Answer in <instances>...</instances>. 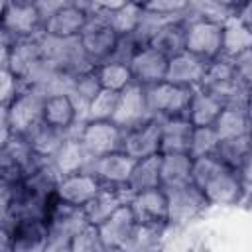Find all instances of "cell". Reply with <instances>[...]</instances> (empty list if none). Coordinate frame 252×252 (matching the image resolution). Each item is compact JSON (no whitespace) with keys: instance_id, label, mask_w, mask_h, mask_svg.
<instances>
[{"instance_id":"4dcf8cb0","label":"cell","mask_w":252,"mask_h":252,"mask_svg":"<svg viewBox=\"0 0 252 252\" xmlns=\"http://www.w3.org/2000/svg\"><path fill=\"white\" fill-rule=\"evenodd\" d=\"M128 201V193L124 189H114V187H102L85 207V217L91 224L102 222L110 213H114L122 203Z\"/></svg>"},{"instance_id":"f546056e","label":"cell","mask_w":252,"mask_h":252,"mask_svg":"<svg viewBox=\"0 0 252 252\" xmlns=\"http://www.w3.org/2000/svg\"><path fill=\"white\" fill-rule=\"evenodd\" d=\"M246 49H252V26L240 22L234 14L222 20V53L224 57H234Z\"/></svg>"},{"instance_id":"f6af8a7d","label":"cell","mask_w":252,"mask_h":252,"mask_svg":"<svg viewBox=\"0 0 252 252\" xmlns=\"http://www.w3.org/2000/svg\"><path fill=\"white\" fill-rule=\"evenodd\" d=\"M140 43L136 41V37L132 33H124V35H118L116 37V43H114V49L110 53L108 59L112 61H118V63H130V59L134 57V53L138 51Z\"/></svg>"},{"instance_id":"277c9868","label":"cell","mask_w":252,"mask_h":252,"mask_svg":"<svg viewBox=\"0 0 252 252\" xmlns=\"http://www.w3.org/2000/svg\"><path fill=\"white\" fill-rule=\"evenodd\" d=\"M89 220L81 207H73V205L61 203L59 199H55L45 217L47 238H45L43 252H69L73 236Z\"/></svg>"},{"instance_id":"ee69618b","label":"cell","mask_w":252,"mask_h":252,"mask_svg":"<svg viewBox=\"0 0 252 252\" xmlns=\"http://www.w3.org/2000/svg\"><path fill=\"white\" fill-rule=\"evenodd\" d=\"M144 10H150L165 18H183L189 14V4L187 0H148Z\"/></svg>"},{"instance_id":"6da1fadb","label":"cell","mask_w":252,"mask_h":252,"mask_svg":"<svg viewBox=\"0 0 252 252\" xmlns=\"http://www.w3.org/2000/svg\"><path fill=\"white\" fill-rule=\"evenodd\" d=\"M191 183L205 195L209 207L228 209L240 205L248 197L250 183L244 181L238 171L222 163L215 154L193 158Z\"/></svg>"},{"instance_id":"b9f144b4","label":"cell","mask_w":252,"mask_h":252,"mask_svg":"<svg viewBox=\"0 0 252 252\" xmlns=\"http://www.w3.org/2000/svg\"><path fill=\"white\" fill-rule=\"evenodd\" d=\"M169 20H175V18H165V16H159V14H154V12L142 8V16H140L138 26H136V30L132 32V35L136 37V41H138L140 45H148V43L156 37V33H158Z\"/></svg>"},{"instance_id":"5bb4252c","label":"cell","mask_w":252,"mask_h":252,"mask_svg":"<svg viewBox=\"0 0 252 252\" xmlns=\"http://www.w3.org/2000/svg\"><path fill=\"white\" fill-rule=\"evenodd\" d=\"M43 16L35 4H18L8 2L6 12L2 16L0 28L6 30L14 39L35 37L43 32Z\"/></svg>"},{"instance_id":"74e56055","label":"cell","mask_w":252,"mask_h":252,"mask_svg":"<svg viewBox=\"0 0 252 252\" xmlns=\"http://www.w3.org/2000/svg\"><path fill=\"white\" fill-rule=\"evenodd\" d=\"M217 144H219V136L213 126H193L187 154L191 158L211 156V154H215Z\"/></svg>"},{"instance_id":"ffe728a7","label":"cell","mask_w":252,"mask_h":252,"mask_svg":"<svg viewBox=\"0 0 252 252\" xmlns=\"http://www.w3.org/2000/svg\"><path fill=\"white\" fill-rule=\"evenodd\" d=\"M205 67H207L205 59H201V57L183 49L177 55H171L167 59V69H165V79L163 81L179 85V87L195 89V87L201 85Z\"/></svg>"},{"instance_id":"9c48e42d","label":"cell","mask_w":252,"mask_h":252,"mask_svg":"<svg viewBox=\"0 0 252 252\" xmlns=\"http://www.w3.org/2000/svg\"><path fill=\"white\" fill-rule=\"evenodd\" d=\"M116 37H118V33L112 30L106 16L94 14V12H89L87 22H85L83 30L79 32L81 45L94 65L102 63L110 57L114 43H116Z\"/></svg>"},{"instance_id":"94428289","label":"cell","mask_w":252,"mask_h":252,"mask_svg":"<svg viewBox=\"0 0 252 252\" xmlns=\"http://www.w3.org/2000/svg\"><path fill=\"white\" fill-rule=\"evenodd\" d=\"M130 2H134V4H138V6H142V8L148 4V0H130Z\"/></svg>"},{"instance_id":"91938a15","label":"cell","mask_w":252,"mask_h":252,"mask_svg":"<svg viewBox=\"0 0 252 252\" xmlns=\"http://www.w3.org/2000/svg\"><path fill=\"white\" fill-rule=\"evenodd\" d=\"M10 2H18V4H35V0H10Z\"/></svg>"},{"instance_id":"9a60e30c","label":"cell","mask_w":252,"mask_h":252,"mask_svg":"<svg viewBox=\"0 0 252 252\" xmlns=\"http://www.w3.org/2000/svg\"><path fill=\"white\" fill-rule=\"evenodd\" d=\"M128 205L136 217V222L167 228V197L161 187L128 195Z\"/></svg>"},{"instance_id":"11a10c76","label":"cell","mask_w":252,"mask_h":252,"mask_svg":"<svg viewBox=\"0 0 252 252\" xmlns=\"http://www.w3.org/2000/svg\"><path fill=\"white\" fill-rule=\"evenodd\" d=\"M0 252H12V232L6 222H0Z\"/></svg>"},{"instance_id":"5b68a950","label":"cell","mask_w":252,"mask_h":252,"mask_svg":"<svg viewBox=\"0 0 252 252\" xmlns=\"http://www.w3.org/2000/svg\"><path fill=\"white\" fill-rule=\"evenodd\" d=\"M39 51L45 61H49L59 71L69 75H81L85 71L94 69L96 65L85 53L79 35L75 37H55L47 33H39Z\"/></svg>"},{"instance_id":"7c38bea8","label":"cell","mask_w":252,"mask_h":252,"mask_svg":"<svg viewBox=\"0 0 252 252\" xmlns=\"http://www.w3.org/2000/svg\"><path fill=\"white\" fill-rule=\"evenodd\" d=\"M132 165H134V159L128 154H124L122 150H116V152L93 158L89 161L87 171H91L102 187H114V189L126 191V183H128Z\"/></svg>"},{"instance_id":"f5cc1de1","label":"cell","mask_w":252,"mask_h":252,"mask_svg":"<svg viewBox=\"0 0 252 252\" xmlns=\"http://www.w3.org/2000/svg\"><path fill=\"white\" fill-rule=\"evenodd\" d=\"M67 4H73V2L71 0H35V6H37V10L41 12L43 18H47L49 14H53L55 10H59Z\"/></svg>"},{"instance_id":"681fc988","label":"cell","mask_w":252,"mask_h":252,"mask_svg":"<svg viewBox=\"0 0 252 252\" xmlns=\"http://www.w3.org/2000/svg\"><path fill=\"white\" fill-rule=\"evenodd\" d=\"M12 201H14V181L0 177V222L8 220Z\"/></svg>"},{"instance_id":"bcb514c9","label":"cell","mask_w":252,"mask_h":252,"mask_svg":"<svg viewBox=\"0 0 252 252\" xmlns=\"http://www.w3.org/2000/svg\"><path fill=\"white\" fill-rule=\"evenodd\" d=\"M187 4H189L191 14L209 16V18H217V20H224L228 16L224 10L219 8L217 0H187Z\"/></svg>"},{"instance_id":"6f0895ef","label":"cell","mask_w":252,"mask_h":252,"mask_svg":"<svg viewBox=\"0 0 252 252\" xmlns=\"http://www.w3.org/2000/svg\"><path fill=\"white\" fill-rule=\"evenodd\" d=\"M75 6H79V8H83V10H87L89 12V8H91V2L93 0H71Z\"/></svg>"},{"instance_id":"44dd1931","label":"cell","mask_w":252,"mask_h":252,"mask_svg":"<svg viewBox=\"0 0 252 252\" xmlns=\"http://www.w3.org/2000/svg\"><path fill=\"white\" fill-rule=\"evenodd\" d=\"M12 252H43L47 238L45 219H16L8 222Z\"/></svg>"},{"instance_id":"ab89813d","label":"cell","mask_w":252,"mask_h":252,"mask_svg":"<svg viewBox=\"0 0 252 252\" xmlns=\"http://www.w3.org/2000/svg\"><path fill=\"white\" fill-rule=\"evenodd\" d=\"M165 226H154V224H136V230L130 238V242L126 244L124 250H134V252H140V250H154L159 246L163 234H165Z\"/></svg>"},{"instance_id":"836d02e7","label":"cell","mask_w":252,"mask_h":252,"mask_svg":"<svg viewBox=\"0 0 252 252\" xmlns=\"http://www.w3.org/2000/svg\"><path fill=\"white\" fill-rule=\"evenodd\" d=\"M67 134H69L67 130H61V128H55V126H49V124L41 122L26 138H28V142H30V146H32V150H33L35 156L51 159V156L59 150V146L63 144V140L67 138Z\"/></svg>"},{"instance_id":"7a4b0ae2","label":"cell","mask_w":252,"mask_h":252,"mask_svg":"<svg viewBox=\"0 0 252 252\" xmlns=\"http://www.w3.org/2000/svg\"><path fill=\"white\" fill-rule=\"evenodd\" d=\"M199 87L217 94L224 104L250 106V85L242 83L236 77L230 57L219 55V57L207 61V67H205Z\"/></svg>"},{"instance_id":"4fadbf2b","label":"cell","mask_w":252,"mask_h":252,"mask_svg":"<svg viewBox=\"0 0 252 252\" xmlns=\"http://www.w3.org/2000/svg\"><path fill=\"white\" fill-rule=\"evenodd\" d=\"M136 217L126 203H122L114 213H110L102 222L96 224L104 250H124L136 230Z\"/></svg>"},{"instance_id":"680465c9","label":"cell","mask_w":252,"mask_h":252,"mask_svg":"<svg viewBox=\"0 0 252 252\" xmlns=\"http://www.w3.org/2000/svg\"><path fill=\"white\" fill-rule=\"evenodd\" d=\"M8 2H10V0H0V22H2V16H4V12H6Z\"/></svg>"},{"instance_id":"ba28073f","label":"cell","mask_w":252,"mask_h":252,"mask_svg":"<svg viewBox=\"0 0 252 252\" xmlns=\"http://www.w3.org/2000/svg\"><path fill=\"white\" fill-rule=\"evenodd\" d=\"M43 100L45 96L35 91L18 89V93L6 104L12 134L28 136L35 126L43 122Z\"/></svg>"},{"instance_id":"f907efd6","label":"cell","mask_w":252,"mask_h":252,"mask_svg":"<svg viewBox=\"0 0 252 252\" xmlns=\"http://www.w3.org/2000/svg\"><path fill=\"white\" fill-rule=\"evenodd\" d=\"M126 2H130V0H93V2H91L89 12H94V14H102V16H106V14H110V12L118 10V8H122Z\"/></svg>"},{"instance_id":"484cf974","label":"cell","mask_w":252,"mask_h":252,"mask_svg":"<svg viewBox=\"0 0 252 252\" xmlns=\"http://www.w3.org/2000/svg\"><path fill=\"white\" fill-rule=\"evenodd\" d=\"M222 106H224V102L217 94L205 91L203 87H195L191 93V98H189L185 118L193 126H213V122L220 114Z\"/></svg>"},{"instance_id":"f1b7e54d","label":"cell","mask_w":252,"mask_h":252,"mask_svg":"<svg viewBox=\"0 0 252 252\" xmlns=\"http://www.w3.org/2000/svg\"><path fill=\"white\" fill-rule=\"evenodd\" d=\"M191 163L189 154H159V187L169 189L191 183Z\"/></svg>"},{"instance_id":"7402d4cb","label":"cell","mask_w":252,"mask_h":252,"mask_svg":"<svg viewBox=\"0 0 252 252\" xmlns=\"http://www.w3.org/2000/svg\"><path fill=\"white\" fill-rule=\"evenodd\" d=\"M215 156L238 171V175L250 183V159H252V142L250 134L238 136V138H228V140H219Z\"/></svg>"},{"instance_id":"8fae6325","label":"cell","mask_w":252,"mask_h":252,"mask_svg":"<svg viewBox=\"0 0 252 252\" xmlns=\"http://www.w3.org/2000/svg\"><path fill=\"white\" fill-rule=\"evenodd\" d=\"M154 118L148 106V98H146V89L138 83L128 85L126 89H122L118 93L116 98V108L112 112V122L122 128V130H130L146 120Z\"/></svg>"},{"instance_id":"816d5d0a","label":"cell","mask_w":252,"mask_h":252,"mask_svg":"<svg viewBox=\"0 0 252 252\" xmlns=\"http://www.w3.org/2000/svg\"><path fill=\"white\" fill-rule=\"evenodd\" d=\"M12 45H14V37L6 30L0 28V67H8Z\"/></svg>"},{"instance_id":"7dc6e473","label":"cell","mask_w":252,"mask_h":252,"mask_svg":"<svg viewBox=\"0 0 252 252\" xmlns=\"http://www.w3.org/2000/svg\"><path fill=\"white\" fill-rule=\"evenodd\" d=\"M230 59H232L236 77L242 83L250 85L252 83V49H246V51H242V53H238V55H234Z\"/></svg>"},{"instance_id":"cb8c5ba5","label":"cell","mask_w":252,"mask_h":252,"mask_svg":"<svg viewBox=\"0 0 252 252\" xmlns=\"http://www.w3.org/2000/svg\"><path fill=\"white\" fill-rule=\"evenodd\" d=\"M159 120V154H187L193 124L185 116Z\"/></svg>"},{"instance_id":"e575fe53","label":"cell","mask_w":252,"mask_h":252,"mask_svg":"<svg viewBox=\"0 0 252 252\" xmlns=\"http://www.w3.org/2000/svg\"><path fill=\"white\" fill-rule=\"evenodd\" d=\"M98 91H100V83H98V77H96L94 69L85 71V73L73 77V83H71V89H69L67 94L73 100V104L77 108V116H79L81 122L85 120V112H87V106H89L91 98Z\"/></svg>"},{"instance_id":"8992f818","label":"cell","mask_w":252,"mask_h":252,"mask_svg":"<svg viewBox=\"0 0 252 252\" xmlns=\"http://www.w3.org/2000/svg\"><path fill=\"white\" fill-rule=\"evenodd\" d=\"M163 191L167 197V228H183L211 209L205 195L193 183L169 187Z\"/></svg>"},{"instance_id":"d6986e66","label":"cell","mask_w":252,"mask_h":252,"mask_svg":"<svg viewBox=\"0 0 252 252\" xmlns=\"http://www.w3.org/2000/svg\"><path fill=\"white\" fill-rule=\"evenodd\" d=\"M122 152L132 159H142L159 154V120L150 118L130 130H124Z\"/></svg>"},{"instance_id":"83f0119b","label":"cell","mask_w":252,"mask_h":252,"mask_svg":"<svg viewBox=\"0 0 252 252\" xmlns=\"http://www.w3.org/2000/svg\"><path fill=\"white\" fill-rule=\"evenodd\" d=\"M43 122L61 130H75L81 120L77 116V108L69 94H51L43 100Z\"/></svg>"},{"instance_id":"7bdbcfd3","label":"cell","mask_w":252,"mask_h":252,"mask_svg":"<svg viewBox=\"0 0 252 252\" xmlns=\"http://www.w3.org/2000/svg\"><path fill=\"white\" fill-rule=\"evenodd\" d=\"M69 252H104V244L100 240L96 224L87 222L71 240Z\"/></svg>"},{"instance_id":"d590c367","label":"cell","mask_w":252,"mask_h":252,"mask_svg":"<svg viewBox=\"0 0 252 252\" xmlns=\"http://www.w3.org/2000/svg\"><path fill=\"white\" fill-rule=\"evenodd\" d=\"M183 18H175V20H169L158 33L156 37L148 43L152 47H156L158 51H161L165 57H171V55H177L179 51L185 49V35H183Z\"/></svg>"},{"instance_id":"c3c4849f","label":"cell","mask_w":252,"mask_h":252,"mask_svg":"<svg viewBox=\"0 0 252 252\" xmlns=\"http://www.w3.org/2000/svg\"><path fill=\"white\" fill-rule=\"evenodd\" d=\"M20 83L10 73L8 67H0V104H8V100L18 93Z\"/></svg>"},{"instance_id":"db71d44e","label":"cell","mask_w":252,"mask_h":252,"mask_svg":"<svg viewBox=\"0 0 252 252\" xmlns=\"http://www.w3.org/2000/svg\"><path fill=\"white\" fill-rule=\"evenodd\" d=\"M12 138V128H10V120H8V110L6 104H0V148Z\"/></svg>"},{"instance_id":"3957f363","label":"cell","mask_w":252,"mask_h":252,"mask_svg":"<svg viewBox=\"0 0 252 252\" xmlns=\"http://www.w3.org/2000/svg\"><path fill=\"white\" fill-rule=\"evenodd\" d=\"M185 51L211 61L222 53V20L187 14L183 20Z\"/></svg>"},{"instance_id":"2e32d148","label":"cell","mask_w":252,"mask_h":252,"mask_svg":"<svg viewBox=\"0 0 252 252\" xmlns=\"http://www.w3.org/2000/svg\"><path fill=\"white\" fill-rule=\"evenodd\" d=\"M100 189H102V185L98 183V179L91 171L83 169L77 173L61 175L57 185H55V197L61 203L83 209Z\"/></svg>"},{"instance_id":"8d00e7d4","label":"cell","mask_w":252,"mask_h":252,"mask_svg":"<svg viewBox=\"0 0 252 252\" xmlns=\"http://www.w3.org/2000/svg\"><path fill=\"white\" fill-rule=\"evenodd\" d=\"M94 71H96L100 89H108V91L120 93L122 89H126L128 85L134 83V81H132L130 67H128L126 63H118V61L106 59V61L98 63V65L94 67Z\"/></svg>"},{"instance_id":"d4e9b609","label":"cell","mask_w":252,"mask_h":252,"mask_svg":"<svg viewBox=\"0 0 252 252\" xmlns=\"http://www.w3.org/2000/svg\"><path fill=\"white\" fill-rule=\"evenodd\" d=\"M77 128L67 134L63 144L59 146V150L51 156V163H53L55 171L59 173V177L69 175V173H77V171H83L89 167L91 158L87 156L85 148L81 146V142L77 138Z\"/></svg>"},{"instance_id":"9f6ffc18","label":"cell","mask_w":252,"mask_h":252,"mask_svg":"<svg viewBox=\"0 0 252 252\" xmlns=\"http://www.w3.org/2000/svg\"><path fill=\"white\" fill-rule=\"evenodd\" d=\"M244 2H248V0H217L219 8L224 10L226 14H232V12H234L236 8H240Z\"/></svg>"},{"instance_id":"30bf717a","label":"cell","mask_w":252,"mask_h":252,"mask_svg":"<svg viewBox=\"0 0 252 252\" xmlns=\"http://www.w3.org/2000/svg\"><path fill=\"white\" fill-rule=\"evenodd\" d=\"M148 106L154 118H171V116H185L189 98L193 89L179 87L167 81H159L156 85L144 87Z\"/></svg>"},{"instance_id":"e0dca14e","label":"cell","mask_w":252,"mask_h":252,"mask_svg":"<svg viewBox=\"0 0 252 252\" xmlns=\"http://www.w3.org/2000/svg\"><path fill=\"white\" fill-rule=\"evenodd\" d=\"M35 154L26 136H16L0 148V177L18 181L35 161Z\"/></svg>"},{"instance_id":"603a6c76","label":"cell","mask_w":252,"mask_h":252,"mask_svg":"<svg viewBox=\"0 0 252 252\" xmlns=\"http://www.w3.org/2000/svg\"><path fill=\"white\" fill-rule=\"evenodd\" d=\"M87 16H89L87 10L75 4H67L43 20V33L55 37H75L83 30Z\"/></svg>"},{"instance_id":"ac0fdd59","label":"cell","mask_w":252,"mask_h":252,"mask_svg":"<svg viewBox=\"0 0 252 252\" xmlns=\"http://www.w3.org/2000/svg\"><path fill=\"white\" fill-rule=\"evenodd\" d=\"M167 59L161 51H158L152 45H140L134 57L130 59L128 67L132 73V81L150 87L165 79V69H167Z\"/></svg>"},{"instance_id":"d6a6232c","label":"cell","mask_w":252,"mask_h":252,"mask_svg":"<svg viewBox=\"0 0 252 252\" xmlns=\"http://www.w3.org/2000/svg\"><path fill=\"white\" fill-rule=\"evenodd\" d=\"M41 57L39 51V35L35 37H22V39H14L12 51H10V61H8V69L10 73L20 81L26 71Z\"/></svg>"},{"instance_id":"60d3db41","label":"cell","mask_w":252,"mask_h":252,"mask_svg":"<svg viewBox=\"0 0 252 252\" xmlns=\"http://www.w3.org/2000/svg\"><path fill=\"white\" fill-rule=\"evenodd\" d=\"M116 98H118V93L108 91V89H100L91 98L87 112H85V120H110L112 112L116 108Z\"/></svg>"},{"instance_id":"f35d334b","label":"cell","mask_w":252,"mask_h":252,"mask_svg":"<svg viewBox=\"0 0 252 252\" xmlns=\"http://www.w3.org/2000/svg\"><path fill=\"white\" fill-rule=\"evenodd\" d=\"M140 16H142V6L134 4V2H126L122 8L106 14V20L118 35H124V33H132L136 30Z\"/></svg>"},{"instance_id":"1f68e13d","label":"cell","mask_w":252,"mask_h":252,"mask_svg":"<svg viewBox=\"0 0 252 252\" xmlns=\"http://www.w3.org/2000/svg\"><path fill=\"white\" fill-rule=\"evenodd\" d=\"M154 187H159V154L134 159V165L126 183V193L132 195V193L154 189Z\"/></svg>"},{"instance_id":"52a82bcc","label":"cell","mask_w":252,"mask_h":252,"mask_svg":"<svg viewBox=\"0 0 252 252\" xmlns=\"http://www.w3.org/2000/svg\"><path fill=\"white\" fill-rule=\"evenodd\" d=\"M122 136L124 130L112 120H83L77 128V138L91 159L122 150Z\"/></svg>"},{"instance_id":"4316f807","label":"cell","mask_w":252,"mask_h":252,"mask_svg":"<svg viewBox=\"0 0 252 252\" xmlns=\"http://www.w3.org/2000/svg\"><path fill=\"white\" fill-rule=\"evenodd\" d=\"M213 128L219 140H228V138L250 134V106L224 104L220 114L213 122Z\"/></svg>"}]
</instances>
